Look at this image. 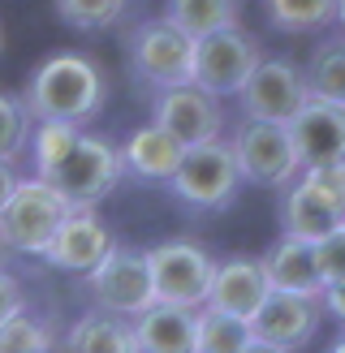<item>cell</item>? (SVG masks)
<instances>
[{
    "instance_id": "6da1fadb",
    "label": "cell",
    "mask_w": 345,
    "mask_h": 353,
    "mask_svg": "<svg viewBox=\"0 0 345 353\" xmlns=\"http://www.w3.org/2000/svg\"><path fill=\"white\" fill-rule=\"evenodd\" d=\"M103 99H108V78L103 69L82 57V52H52L48 61L30 74L26 91H22V108L30 121H82L99 117Z\"/></svg>"
},
{
    "instance_id": "7a4b0ae2",
    "label": "cell",
    "mask_w": 345,
    "mask_h": 353,
    "mask_svg": "<svg viewBox=\"0 0 345 353\" xmlns=\"http://www.w3.org/2000/svg\"><path fill=\"white\" fill-rule=\"evenodd\" d=\"M34 176H43V181L69 203V211L99 207L117 190V181H121V155H117L112 143H103V138L78 130L74 143H69L57 160H52L43 172H34Z\"/></svg>"
},
{
    "instance_id": "3957f363",
    "label": "cell",
    "mask_w": 345,
    "mask_h": 353,
    "mask_svg": "<svg viewBox=\"0 0 345 353\" xmlns=\"http://www.w3.org/2000/svg\"><path fill=\"white\" fill-rule=\"evenodd\" d=\"M126 61L130 74L151 91L181 86L195 74V39L181 26H172L168 17H147L126 34Z\"/></svg>"
},
{
    "instance_id": "277c9868",
    "label": "cell",
    "mask_w": 345,
    "mask_h": 353,
    "mask_svg": "<svg viewBox=\"0 0 345 353\" xmlns=\"http://www.w3.org/2000/svg\"><path fill=\"white\" fill-rule=\"evenodd\" d=\"M229 151L237 160L241 181H250L259 190H285L302 168L298 151H293V138H289V125H281V121L241 117L229 134Z\"/></svg>"
},
{
    "instance_id": "5b68a950",
    "label": "cell",
    "mask_w": 345,
    "mask_h": 353,
    "mask_svg": "<svg viewBox=\"0 0 345 353\" xmlns=\"http://www.w3.org/2000/svg\"><path fill=\"white\" fill-rule=\"evenodd\" d=\"M69 216V203L52 190L43 176H26L17 181L9 203L0 207V241L9 245L13 254H39L52 245L61 220Z\"/></svg>"
},
{
    "instance_id": "8992f818",
    "label": "cell",
    "mask_w": 345,
    "mask_h": 353,
    "mask_svg": "<svg viewBox=\"0 0 345 353\" xmlns=\"http://www.w3.org/2000/svg\"><path fill=\"white\" fill-rule=\"evenodd\" d=\"M168 194L177 199L181 207L190 211H224L233 203V194L241 185V172H237V160L229 143H199V147H186L177 172L168 176Z\"/></svg>"
},
{
    "instance_id": "52a82bcc",
    "label": "cell",
    "mask_w": 345,
    "mask_h": 353,
    "mask_svg": "<svg viewBox=\"0 0 345 353\" xmlns=\"http://www.w3.org/2000/svg\"><path fill=\"white\" fill-rule=\"evenodd\" d=\"M147 272L155 302L199 310L207 302V289H212L216 259L195 241H160L147 250Z\"/></svg>"
},
{
    "instance_id": "ba28073f",
    "label": "cell",
    "mask_w": 345,
    "mask_h": 353,
    "mask_svg": "<svg viewBox=\"0 0 345 353\" xmlns=\"http://www.w3.org/2000/svg\"><path fill=\"white\" fill-rule=\"evenodd\" d=\"M86 293H91L95 310L134 319L143 314L155 293H151V272H147V250H130V245H112L91 272H86Z\"/></svg>"
},
{
    "instance_id": "9c48e42d",
    "label": "cell",
    "mask_w": 345,
    "mask_h": 353,
    "mask_svg": "<svg viewBox=\"0 0 345 353\" xmlns=\"http://www.w3.org/2000/svg\"><path fill=\"white\" fill-rule=\"evenodd\" d=\"M259 39L246 34L241 26H224V30H212L195 39V74L190 82L203 86V91H212L216 99L224 95H237L241 82L250 78V69L259 65Z\"/></svg>"
},
{
    "instance_id": "30bf717a",
    "label": "cell",
    "mask_w": 345,
    "mask_h": 353,
    "mask_svg": "<svg viewBox=\"0 0 345 353\" xmlns=\"http://www.w3.org/2000/svg\"><path fill=\"white\" fill-rule=\"evenodd\" d=\"M324 323V302L319 293H281L272 289L264 306L250 314V336L259 345H272L281 353H302Z\"/></svg>"
},
{
    "instance_id": "8fae6325",
    "label": "cell",
    "mask_w": 345,
    "mask_h": 353,
    "mask_svg": "<svg viewBox=\"0 0 345 353\" xmlns=\"http://www.w3.org/2000/svg\"><path fill=\"white\" fill-rule=\"evenodd\" d=\"M241 112L259 117V121H281L289 125L293 112L310 99L306 82H302V69L285 61V57H259V65L250 69V78L241 82Z\"/></svg>"
},
{
    "instance_id": "7c38bea8",
    "label": "cell",
    "mask_w": 345,
    "mask_h": 353,
    "mask_svg": "<svg viewBox=\"0 0 345 353\" xmlns=\"http://www.w3.org/2000/svg\"><path fill=\"white\" fill-rule=\"evenodd\" d=\"M151 121L164 125L181 147H199V143H212L224 130V112H220V99L212 91H203L195 82H181V86H164L155 91L151 103Z\"/></svg>"
},
{
    "instance_id": "4fadbf2b",
    "label": "cell",
    "mask_w": 345,
    "mask_h": 353,
    "mask_svg": "<svg viewBox=\"0 0 345 353\" xmlns=\"http://www.w3.org/2000/svg\"><path fill=\"white\" fill-rule=\"evenodd\" d=\"M112 245L117 241L108 233V224L95 216V207H82V211H69L61 220V228H57V237H52V245L43 250V259L57 272H82L86 276Z\"/></svg>"
},
{
    "instance_id": "5bb4252c",
    "label": "cell",
    "mask_w": 345,
    "mask_h": 353,
    "mask_svg": "<svg viewBox=\"0 0 345 353\" xmlns=\"http://www.w3.org/2000/svg\"><path fill=\"white\" fill-rule=\"evenodd\" d=\"M289 138H293L302 168L345 160V108H337L328 99H306L289 121Z\"/></svg>"
},
{
    "instance_id": "9a60e30c",
    "label": "cell",
    "mask_w": 345,
    "mask_h": 353,
    "mask_svg": "<svg viewBox=\"0 0 345 353\" xmlns=\"http://www.w3.org/2000/svg\"><path fill=\"white\" fill-rule=\"evenodd\" d=\"M268 293H272V285H268L264 263L237 254V259L216 263L212 289H207V302H203V306L224 310V314H233V319H246V323H250V314L264 306Z\"/></svg>"
},
{
    "instance_id": "2e32d148",
    "label": "cell",
    "mask_w": 345,
    "mask_h": 353,
    "mask_svg": "<svg viewBox=\"0 0 345 353\" xmlns=\"http://www.w3.org/2000/svg\"><path fill=\"white\" fill-rule=\"evenodd\" d=\"M121 155V176H134V181H147V185H164L172 172H177L186 147L172 138L164 125H138L126 143L117 147Z\"/></svg>"
},
{
    "instance_id": "e0dca14e",
    "label": "cell",
    "mask_w": 345,
    "mask_h": 353,
    "mask_svg": "<svg viewBox=\"0 0 345 353\" xmlns=\"http://www.w3.org/2000/svg\"><path fill=\"white\" fill-rule=\"evenodd\" d=\"M138 353H195V310L151 302L143 314L130 319Z\"/></svg>"
},
{
    "instance_id": "ac0fdd59",
    "label": "cell",
    "mask_w": 345,
    "mask_h": 353,
    "mask_svg": "<svg viewBox=\"0 0 345 353\" xmlns=\"http://www.w3.org/2000/svg\"><path fill=\"white\" fill-rule=\"evenodd\" d=\"M259 263H264V272H268V285L281 289V293H319L324 289L319 268H315V245L302 241V237L281 233V241Z\"/></svg>"
},
{
    "instance_id": "d6986e66",
    "label": "cell",
    "mask_w": 345,
    "mask_h": 353,
    "mask_svg": "<svg viewBox=\"0 0 345 353\" xmlns=\"http://www.w3.org/2000/svg\"><path fill=\"white\" fill-rule=\"evenodd\" d=\"M345 216L333 207V203H324L315 190H310L302 176H293V181L285 185L281 194V228L289 237H302V241H319L333 224H341Z\"/></svg>"
},
{
    "instance_id": "ffe728a7",
    "label": "cell",
    "mask_w": 345,
    "mask_h": 353,
    "mask_svg": "<svg viewBox=\"0 0 345 353\" xmlns=\"http://www.w3.org/2000/svg\"><path fill=\"white\" fill-rule=\"evenodd\" d=\"M61 353H138V341H134L130 319L108 314V310H91L69 323Z\"/></svg>"
},
{
    "instance_id": "44dd1931",
    "label": "cell",
    "mask_w": 345,
    "mask_h": 353,
    "mask_svg": "<svg viewBox=\"0 0 345 353\" xmlns=\"http://www.w3.org/2000/svg\"><path fill=\"white\" fill-rule=\"evenodd\" d=\"M302 82L310 99H328L337 108H345V30L310 48V57L302 65Z\"/></svg>"
},
{
    "instance_id": "7402d4cb",
    "label": "cell",
    "mask_w": 345,
    "mask_h": 353,
    "mask_svg": "<svg viewBox=\"0 0 345 353\" xmlns=\"http://www.w3.org/2000/svg\"><path fill=\"white\" fill-rule=\"evenodd\" d=\"M255 336L246 319H233L224 310L199 306L195 310V353H241Z\"/></svg>"
},
{
    "instance_id": "603a6c76",
    "label": "cell",
    "mask_w": 345,
    "mask_h": 353,
    "mask_svg": "<svg viewBox=\"0 0 345 353\" xmlns=\"http://www.w3.org/2000/svg\"><path fill=\"white\" fill-rule=\"evenodd\" d=\"M164 17L172 26H181L190 39H203L212 30L237 26V0H168Z\"/></svg>"
},
{
    "instance_id": "cb8c5ba5",
    "label": "cell",
    "mask_w": 345,
    "mask_h": 353,
    "mask_svg": "<svg viewBox=\"0 0 345 353\" xmlns=\"http://www.w3.org/2000/svg\"><path fill=\"white\" fill-rule=\"evenodd\" d=\"M264 13L285 34H310L337 22V0H264Z\"/></svg>"
},
{
    "instance_id": "d4e9b609",
    "label": "cell",
    "mask_w": 345,
    "mask_h": 353,
    "mask_svg": "<svg viewBox=\"0 0 345 353\" xmlns=\"http://www.w3.org/2000/svg\"><path fill=\"white\" fill-rule=\"evenodd\" d=\"M130 0H52V9L74 30H108L126 17Z\"/></svg>"
},
{
    "instance_id": "484cf974",
    "label": "cell",
    "mask_w": 345,
    "mask_h": 353,
    "mask_svg": "<svg viewBox=\"0 0 345 353\" xmlns=\"http://www.w3.org/2000/svg\"><path fill=\"white\" fill-rule=\"evenodd\" d=\"M52 327L43 319H34V314L17 310L13 319L0 323V353H48L52 349Z\"/></svg>"
},
{
    "instance_id": "4316f807",
    "label": "cell",
    "mask_w": 345,
    "mask_h": 353,
    "mask_svg": "<svg viewBox=\"0 0 345 353\" xmlns=\"http://www.w3.org/2000/svg\"><path fill=\"white\" fill-rule=\"evenodd\" d=\"M30 143V117L22 108V99L0 95V160H17Z\"/></svg>"
},
{
    "instance_id": "83f0119b",
    "label": "cell",
    "mask_w": 345,
    "mask_h": 353,
    "mask_svg": "<svg viewBox=\"0 0 345 353\" xmlns=\"http://www.w3.org/2000/svg\"><path fill=\"white\" fill-rule=\"evenodd\" d=\"M298 176L319 194L324 203H333L345 216V160H328V164H306L298 168Z\"/></svg>"
},
{
    "instance_id": "f1b7e54d",
    "label": "cell",
    "mask_w": 345,
    "mask_h": 353,
    "mask_svg": "<svg viewBox=\"0 0 345 353\" xmlns=\"http://www.w3.org/2000/svg\"><path fill=\"white\" fill-rule=\"evenodd\" d=\"M315 245V268H319V280L324 285H337V280H345V220L333 224Z\"/></svg>"
},
{
    "instance_id": "f546056e",
    "label": "cell",
    "mask_w": 345,
    "mask_h": 353,
    "mask_svg": "<svg viewBox=\"0 0 345 353\" xmlns=\"http://www.w3.org/2000/svg\"><path fill=\"white\" fill-rule=\"evenodd\" d=\"M17 310H26V289H22V280H13L5 268H0V323L13 319Z\"/></svg>"
},
{
    "instance_id": "4dcf8cb0",
    "label": "cell",
    "mask_w": 345,
    "mask_h": 353,
    "mask_svg": "<svg viewBox=\"0 0 345 353\" xmlns=\"http://www.w3.org/2000/svg\"><path fill=\"white\" fill-rule=\"evenodd\" d=\"M319 302H324V314H333V319L345 327V280H337V285H324V289H319Z\"/></svg>"
},
{
    "instance_id": "1f68e13d",
    "label": "cell",
    "mask_w": 345,
    "mask_h": 353,
    "mask_svg": "<svg viewBox=\"0 0 345 353\" xmlns=\"http://www.w3.org/2000/svg\"><path fill=\"white\" fill-rule=\"evenodd\" d=\"M13 185H17V176H13V164H9V160H0V207L9 203Z\"/></svg>"
},
{
    "instance_id": "d6a6232c",
    "label": "cell",
    "mask_w": 345,
    "mask_h": 353,
    "mask_svg": "<svg viewBox=\"0 0 345 353\" xmlns=\"http://www.w3.org/2000/svg\"><path fill=\"white\" fill-rule=\"evenodd\" d=\"M241 353H281V349H272V345H259V341H250V345L241 349Z\"/></svg>"
},
{
    "instance_id": "836d02e7",
    "label": "cell",
    "mask_w": 345,
    "mask_h": 353,
    "mask_svg": "<svg viewBox=\"0 0 345 353\" xmlns=\"http://www.w3.org/2000/svg\"><path fill=\"white\" fill-rule=\"evenodd\" d=\"M328 353H345V332H341V336L333 341V349H328Z\"/></svg>"
},
{
    "instance_id": "e575fe53",
    "label": "cell",
    "mask_w": 345,
    "mask_h": 353,
    "mask_svg": "<svg viewBox=\"0 0 345 353\" xmlns=\"http://www.w3.org/2000/svg\"><path fill=\"white\" fill-rule=\"evenodd\" d=\"M337 22H341V30H345V0H337Z\"/></svg>"
},
{
    "instance_id": "d590c367",
    "label": "cell",
    "mask_w": 345,
    "mask_h": 353,
    "mask_svg": "<svg viewBox=\"0 0 345 353\" xmlns=\"http://www.w3.org/2000/svg\"><path fill=\"white\" fill-rule=\"evenodd\" d=\"M9 254H13V250H9L5 241H0V268H5V263H9Z\"/></svg>"
},
{
    "instance_id": "8d00e7d4",
    "label": "cell",
    "mask_w": 345,
    "mask_h": 353,
    "mask_svg": "<svg viewBox=\"0 0 345 353\" xmlns=\"http://www.w3.org/2000/svg\"><path fill=\"white\" fill-rule=\"evenodd\" d=\"M0 57H5V22H0Z\"/></svg>"
}]
</instances>
